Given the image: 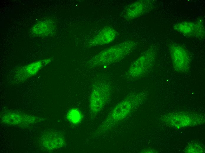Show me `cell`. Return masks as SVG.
Here are the masks:
<instances>
[{
  "label": "cell",
  "instance_id": "obj_12",
  "mask_svg": "<svg viewBox=\"0 0 205 153\" xmlns=\"http://www.w3.org/2000/svg\"><path fill=\"white\" fill-rule=\"evenodd\" d=\"M55 29V25L53 21L47 20L39 22L35 24L32 28V31L34 34L46 36L52 34Z\"/></svg>",
  "mask_w": 205,
  "mask_h": 153
},
{
  "label": "cell",
  "instance_id": "obj_10",
  "mask_svg": "<svg viewBox=\"0 0 205 153\" xmlns=\"http://www.w3.org/2000/svg\"><path fill=\"white\" fill-rule=\"evenodd\" d=\"M37 117L24 114L9 112L4 114L1 119L6 124L12 125H23L37 121Z\"/></svg>",
  "mask_w": 205,
  "mask_h": 153
},
{
  "label": "cell",
  "instance_id": "obj_2",
  "mask_svg": "<svg viewBox=\"0 0 205 153\" xmlns=\"http://www.w3.org/2000/svg\"><path fill=\"white\" fill-rule=\"evenodd\" d=\"M143 96V95L137 93L133 94L127 97L114 107L102 126L109 127L113 122L125 118L142 102Z\"/></svg>",
  "mask_w": 205,
  "mask_h": 153
},
{
  "label": "cell",
  "instance_id": "obj_14",
  "mask_svg": "<svg viewBox=\"0 0 205 153\" xmlns=\"http://www.w3.org/2000/svg\"><path fill=\"white\" fill-rule=\"evenodd\" d=\"M185 152L186 153H202L204 152V149L202 145L194 143L186 147Z\"/></svg>",
  "mask_w": 205,
  "mask_h": 153
},
{
  "label": "cell",
  "instance_id": "obj_9",
  "mask_svg": "<svg viewBox=\"0 0 205 153\" xmlns=\"http://www.w3.org/2000/svg\"><path fill=\"white\" fill-rule=\"evenodd\" d=\"M174 29L187 36L202 37L204 36V27L200 24L184 22L176 24Z\"/></svg>",
  "mask_w": 205,
  "mask_h": 153
},
{
  "label": "cell",
  "instance_id": "obj_7",
  "mask_svg": "<svg viewBox=\"0 0 205 153\" xmlns=\"http://www.w3.org/2000/svg\"><path fill=\"white\" fill-rule=\"evenodd\" d=\"M40 140L41 147L49 151L62 147L66 144L65 138L63 134L54 130L47 131L44 133Z\"/></svg>",
  "mask_w": 205,
  "mask_h": 153
},
{
  "label": "cell",
  "instance_id": "obj_6",
  "mask_svg": "<svg viewBox=\"0 0 205 153\" xmlns=\"http://www.w3.org/2000/svg\"><path fill=\"white\" fill-rule=\"evenodd\" d=\"M170 54L174 70L179 73L187 71L190 67V59L187 50L178 44H173L170 48Z\"/></svg>",
  "mask_w": 205,
  "mask_h": 153
},
{
  "label": "cell",
  "instance_id": "obj_1",
  "mask_svg": "<svg viewBox=\"0 0 205 153\" xmlns=\"http://www.w3.org/2000/svg\"><path fill=\"white\" fill-rule=\"evenodd\" d=\"M136 43L127 41L108 48L94 56L89 61L90 67L105 66L117 62L132 52Z\"/></svg>",
  "mask_w": 205,
  "mask_h": 153
},
{
  "label": "cell",
  "instance_id": "obj_11",
  "mask_svg": "<svg viewBox=\"0 0 205 153\" xmlns=\"http://www.w3.org/2000/svg\"><path fill=\"white\" fill-rule=\"evenodd\" d=\"M148 6L147 1H136L128 5L125 9L124 15L127 20H131L138 17L146 11Z\"/></svg>",
  "mask_w": 205,
  "mask_h": 153
},
{
  "label": "cell",
  "instance_id": "obj_13",
  "mask_svg": "<svg viewBox=\"0 0 205 153\" xmlns=\"http://www.w3.org/2000/svg\"><path fill=\"white\" fill-rule=\"evenodd\" d=\"M83 115L81 112L78 109L72 108L67 112L66 118L70 123L73 124H77L81 121Z\"/></svg>",
  "mask_w": 205,
  "mask_h": 153
},
{
  "label": "cell",
  "instance_id": "obj_4",
  "mask_svg": "<svg viewBox=\"0 0 205 153\" xmlns=\"http://www.w3.org/2000/svg\"><path fill=\"white\" fill-rule=\"evenodd\" d=\"M110 85L107 82L100 81L93 86L90 98V112L93 114L99 112L104 107L110 94Z\"/></svg>",
  "mask_w": 205,
  "mask_h": 153
},
{
  "label": "cell",
  "instance_id": "obj_3",
  "mask_svg": "<svg viewBox=\"0 0 205 153\" xmlns=\"http://www.w3.org/2000/svg\"><path fill=\"white\" fill-rule=\"evenodd\" d=\"M156 56V52L153 49L146 51L132 62L126 72V77L135 79L143 76L151 68Z\"/></svg>",
  "mask_w": 205,
  "mask_h": 153
},
{
  "label": "cell",
  "instance_id": "obj_5",
  "mask_svg": "<svg viewBox=\"0 0 205 153\" xmlns=\"http://www.w3.org/2000/svg\"><path fill=\"white\" fill-rule=\"evenodd\" d=\"M163 119L169 125L177 128L197 125L204 121L199 116L185 113L169 114L164 116Z\"/></svg>",
  "mask_w": 205,
  "mask_h": 153
},
{
  "label": "cell",
  "instance_id": "obj_8",
  "mask_svg": "<svg viewBox=\"0 0 205 153\" xmlns=\"http://www.w3.org/2000/svg\"><path fill=\"white\" fill-rule=\"evenodd\" d=\"M116 36L117 32L112 27H104L90 40L88 46L91 47L108 44L113 41Z\"/></svg>",
  "mask_w": 205,
  "mask_h": 153
}]
</instances>
